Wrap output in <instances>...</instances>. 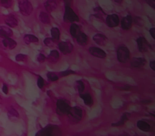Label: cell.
<instances>
[{
	"label": "cell",
	"instance_id": "cell-1",
	"mask_svg": "<svg viewBox=\"0 0 155 136\" xmlns=\"http://www.w3.org/2000/svg\"><path fill=\"white\" fill-rule=\"evenodd\" d=\"M83 109L80 106H74V107H71L68 113L67 114L68 116V121L73 123V124H76V123H79L80 121H81L82 118H83Z\"/></svg>",
	"mask_w": 155,
	"mask_h": 136
},
{
	"label": "cell",
	"instance_id": "cell-2",
	"mask_svg": "<svg viewBox=\"0 0 155 136\" xmlns=\"http://www.w3.org/2000/svg\"><path fill=\"white\" fill-rule=\"evenodd\" d=\"M18 10L21 15L28 17L33 13L34 8L29 0H20L18 2Z\"/></svg>",
	"mask_w": 155,
	"mask_h": 136
},
{
	"label": "cell",
	"instance_id": "cell-3",
	"mask_svg": "<svg viewBox=\"0 0 155 136\" xmlns=\"http://www.w3.org/2000/svg\"><path fill=\"white\" fill-rule=\"evenodd\" d=\"M63 20L65 22H79L80 21V18L78 16V14L68 6L66 5L65 8H64V14H63Z\"/></svg>",
	"mask_w": 155,
	"mask_h": 136
},
{
	"label": "cell",
	"instance_id": "cell-4",
	"mask_svg": "<svg viewBox=\"0 0 155 136\" xmlns=\"http://www.w3.org/2000/svg\"><path fill=\"white\" fill-rule=\"evenodd\" d=\"M71 106L69 102L65 99H58L56 102V111L58 115H67L70 110Z\"/></svg>",
	"mask_w": 155,
	"mask_h": 136
},
{
	"label": "cell",
	"instance_id": "cell-5",
	"mask_svg": "<svg viewBox=\"0 0 155 136\" xmlns=\"http://www.w3.org/2000/svg\"><path fill=\"white\" fill-rule=\"evenodd\" d=\"M130 51L125 46H120L117 49V58L120 63H125L130 58Z\"/></svg>",
	"mask_w": 155,
	"mask_h": 136
},
{
	"label": "cell",
	"instance_id": "cell-6",
	"mask_svg": "<svg viewBox=\"0 0 155 136\" xmlns=\"http://www.w3.org/2000/svg\"><path fill=\"white\" fill-rule=\"evenodd\" d=\"M58 48L59 49V51L64 54V55H68L70 54L73 49H74V47H73V44L70 42V41H60L58 43Z\"/></svg>",
	"mask_w": 155,
	"mask_h": 136
},
{
	"label": "cell",
	"instance_id": "cell-7",
	"mask_svg": "<svg viewBox=\"0 0 155 136\" xmlns=\"http://www.w3.org/2000/svg\"><path fill=\"white\" fill-rule=\"evenodd\" d=\"M54 131H57V132L60 133V130L58 129V126L49 124V125L46 126L45 128H42L40 131H38V132H37V135H52V134H57Z\"/></svg>",
	"mask_w": 155,
	"mask_h": 136
},
{
	"label": "cell",
	"instance_id": "cell-8",
	"mask_svg": "<svg viewBox=\"0 0 155 136\" xmlns=\"http://www.w3.org/2000/svg\"><path fill=\"white\" fill-rule=\"evenodd\" d=\"M106 24L110 28H116L120 24V18L117 14L108 15L106 18Z\"/></svg>",
	"mask_w": 155,
	"mask_h": 136
},
{
	"label": "cell",
	"instance_id": "cell-9",
	"mask_svg": "<svg viewBox=\"0 0 155 136\" xmlns=\"http://www.w3.org/2000/svg\"><path fill=\"white\" fill-rule=\"evenodd\" d=\"M89 52L93 57H96V58H105L106 56H107L106 52L103 49H101V48H98V47H91L89 48Z\"/></svg>",
	"mask_w": 155,
	"mask_h": 136
},
{
	"label": "cell",
	"instance_id": "cell-10",
	"mask_svg": "<svg viewBox=\"0 0 155 136\" xmlns=\"http://www.w3.org/2000/svg\"><path fill=\"white\" fill-rule=\"evenodd\" d=\"M5 23L7 24L8 27L9 28H17L18 26V18L13 15V14H10L8 15V17H6L5 18Z\"/></svg>",
	"mask_w": 155,
	"mask_h": 136
},
{
	"label": "cell",
	"instance_id": "cell-11",
	"mask_svg": "<svg viewBox=\"0 0 155 136\" xmlns=\"http://www.w3.org/2000/svg\"><path fill=\"white\" fill-rule=\"evenodd\" d=\"M13 30L11 28L8 26H0V38H11L13 36Z\"/></svg>",
	"mask_w": 155,
	"mask_h": 136
},
{
	"label": "cell",
	"instance_id": "cell-12",
	"mask_svg": "<svg viewBox=\"0 0 155 136\" xmlns=\"http://www.w3.org/2000/svg\"><path fill=\"white\" fill-rule=\"evenodd\" d=\"M44 8L47 12H54L58 9V3L56 0H47L44 3Z\"/></svg>",
	"mask_w": 155,
	"mask_h": 136
},
{
	"label": "cell",
	"instance_id": "cell-13",
	"mask_svg": "<svg viewBox=\"0 0 155 136\" xmlns=\"http://www.w3.org/2000/svg\"><path fill=\"white\" fill-rule=\"evenodd\" d=\"M2 44L5 48H8V49H14L17 48L18 46V42L16 40H14L12 38H6L2 39Z\"/></svg>",
	"mask_w": 155,
	"mask_h": 136
},
{
	"label": "cell",
	"instance_id": "cell-14",
	"mask_svg": "<svg viewBox=\"0 0 155 136\" xmlns=\"http://www.w3.org/2000/svg\"><path fill=\"white\" fill-rule=\"evenodd\" d=\"M60 58V55H59V51L58 49H53L50 51V53L48 54V56L47 57V60L50 63H56L59 60Z\"/></svg>",
	"mask_w": 155,
	"mask_h": 136
},
{
	"label": "cell",
	"instance_id": "cell-15",
	"mask_svg": "<svg viewBox=\"0 0 155 136\" xmlns=\"http://www.w3.org/2000/svg\"><path fill=\"white\" fill-rule=\"evenodd\" d=\"M93 41L100 45V46H104L106 44V41H107V37L104 35V34H101V33H97L93 36Z\"/></svg>",
	"mask_w": 155,
	"mask_h": 136
},
{
	"label": "cell",
	"instance_id": "cell-16",
	"mask_svg": "<svg viewBox=\"0 0 155 136\" xmlns=\"http://www.w3.org/2000/svg\"><path fill=\"white\" fill-rule=\"evenodd\" d=\"M76 40H77V43L79 44L80 46H86L88 41H89V38L84 32L81 31L79 33V35L76 37Z\"/></svg>",
	"mask_w": 155,
	"mask_h": 136
},
{
	"label": "cell",
	"instance_id": "cell-17",
	"mask_svg": "<svg viewBox=\"0 0 155 136\" xmlns=\"http://www.w3.org/2000/svg\"><path fill=\"white\" fill-rule=\"evenodd\" d=\"M24 42L27 45H30V44H38L39 42L38 38L34 35V34H26L24 36Z\"/></svg>",
	"mask_w": 155,
	"mask_h": 136
},
{
	"label": "cell",
	"instance_id": "cell-18",
	"mask_svg": "<svg viewBox=\"0 0 155 136\" xmlns=\"http://www.w3.org/2000/svg\"><path fill=\"white\" fill-rule=\"evenodd\" d=\"M121 28L122 29L124 30H129L130 28H131V25H132V18L130 16H127L125 18H123L121 19Z\"/></svg>",
	"mask_w": 155,
	"mask_h": 136
},
{
	"label": "cell",
	"instance_id": "cell-19",
	"mask_svg": "<svg viewBox=\"0 0 155 136\" xmlns=\"http://www.w3.org/2000/svg\"><path fill=\"white\" fill-rule=\"evenodd\" d=\"M80 97H81V99H82V101H84L85 105H87L89 107H91L93 105V103H94L93 102V98H92V96L89 92H87V93H81Z\"/></svg>",
	"mask_w": 155,
	"mask_h": 136
},
{
	"label": "cell",
	"instance_id": "cell-20",
	"mask_svg": "<svg viewBox=\"0 0 155 136\" xmlns=\"http://www.w3.org/2000/svg\"><path fill=\"white\" fill-rule=\"evenodd\" d=\"M39 20L44 25H49L51 19H50V16H49L48 12H47V11H41L39 13Z\"/></svg>",
	"mask_w": 155,
	"mask_h": 136
},
{
	"label": "cell",
	"instance_id": "cell-21",
	"mask_svg": "<svg viewBox=\"0 0 155 136\" xmlns=\"http://www.w3.org/2000/svg\"><path fill=\"white\" fill-rule=\"evenodd\" d=\"M81 32V28L78 26L76 23H72L69 27V34L71 35V37L73 38H76V37L79 35V33Z\"/></svg>",
	"mask_w": 155,
	"mask_h": 136
},
{
	"label": "cell",
	"instance_id": "cell-22",
	"mask_svg": "<svg viewBox=\"0 0 155 136\" xmlns=\"http://www.w3.org/2000/svg\"><path fill=\"white\" fill-rule=\"evenodd\" d=\"M137 43H138V48L140 49V51L141 52H146L147 51V48L149 47L147 41L145 40V38H139L137 39Z\"/></svg>",
	"mask_w": 155,
	"mask_h": 136
},
{
	"label": "cell",
	"instance_id": "cell-23",
	"mask_svg": "<svg viewBox=\"0 0 155 136\" xmlns=\"http://www.w3.org/2000/svg\"><path fill=\"white\" fill-rule=\"evenodd\" d=\"M145 63H146V60L142 58H132V60L130 62L131 66L134 68H140L142 65H144Z\"/></svg>",
	"mask_w": 155,
	"mask_h": 136
},
{
	"label": "cell",
	"instance_id": "cell-24",
	"mask_svg": "<svg viewBox=\"0 0 155 136\" xmlns=\"http://www.w3.org/2000/svg\"><path fill=\"white\" fill-rule=\"evenodd\" d=\"M8 116L10 119H12V118H14V119H19V116L20 115H19V113H18V111H17L16 108L10 106V107L8 108Z\"/></svg>",
	"mask_w": 155,
	"mask_h": 136
},
{
	"label": "cell",
	"instance_id": "cell-25",
	"mask_svg": "<svg viewBox=\"0 0 155 136\" xmlns=\"http://www.w3.org/2000/svg\"><path fill=\"white\" fill-rule=\"evenodd\" d=\"M85 87H86V86H85V83H84V81H81V80H79V81H77L75 82V89L77 90L78 92H79V94L84 92Z\"/></svg>",
	"mask_w": 155,
	"mask_h": 136
},
{
	"label": "cell",
	"instance_id": "cell-26",
	"mask_svg": "<svg viewBox=\"0 0 155 136\" xmlns=\"http://www.w3.org/2000/svg\"><path fill=\"white\" fill-rule=\"evenodd\" d=\"M50 35H51V38L54 39V41H58L59 38H60V30L57 27H54L50 29Z\"/></svg>",
	"mask_w": 155,
	"mask_h": 136
},
{
	"label": "cell",
	"instance_id": "cell-27",
	"mask_svg": "<svg viewBox=\"0 0 155 136\" xmlns=\"http://www.w3.org/2000/svg\"><path fill=\"white\" fill-rule=\"evenodd\" d=\"M47 79L50 81V82H56L59 80V76L58 74V72H54V71H48L47 73Z\"/></svg>",
	"mask_w": 155,
	"mask_h": 136
},
{
	"label": "cell",
	"instance_id": "cell-28",
	"mask_svg": "<svg viewBox=\"0 0 155 136\" xmlns=\"http://www.w3.org/2000/svg\"><path fill=\"white\" fill-rule=\"evenodd\" d=\"M129 118H130V113L125 112V113L122 114V116H121V118L120 119V121H117V122H115V123H113L112 126H121V125H123V124L129 120Z\"/></svg>",
	"mask_w": 155,
	"mask_h": 136
},
{
	"label": "cell",
	"instance_id": "cell-29",
	"mask_svg": "<svg viewBox=\"0 0 155 136\" xmlns=\"http://www.w3.org/2000/svg\"><path fill=\"white\" fill-rule=\"evenodd\" d=\"M137 127H138L140 130L143 131H149L150 129V125H149L146 121H139L137 122Z\"/></svg>",
	"mask_w": 155,
	"mask_h": 136
},
{
	"label": "cell",
	"instance_id": "cell-30",
	"mask_svg": "<svg viewBox=\"0 0 155 136\" xmlns=\"http://www.w3.org/2000/svg\"><path fill=\"white\" fill-rule=\"evenodd\" d=\"M14 2L13 0H0V6L5 8H12Z\"/></svg>",
	"mask_w": 155,
	"mask_h": 136
},
{
	"label": "cell",
	"instance_id": "cell-31",
	"mask_svg": "<svg viewBox=\"0 0 155 136\" xmlns=\"http://www.w3.org/2000/svg\"><path fill=\"white\" fill-rule=\"evenodd\" d=\"M16 60L18 61V62H27L28 61V55L26 54H22V53H19V54H17L16 57H15Z\"/></svg>",
	"mask_w": 155,
	"mask_h": 136
},
{
	"label": "cell",
	"instance_id": "cell-32",
	"mask_svg": "<svg viewBox=\"0 0 155 136\" xmlns=\"http://www.w3.org/2000/svg\"><path fill=\"white\" fill-rule=\"evenodd\" d=\"M43 43H44V45H45L46 47H48V48H52V47L54 46V44H55V41H54V39H53L52 38L48 37V38H44Z\"/></svg>",
	"mask_w": 155,
	"mask_h": 136
},
{
	"label": "cell",
	"instance_id": "cell-33",
	"mask_svg": "<svg viewBox=\"0 0 155 136\" xmlns=\"http://www.w3.org/2000/svg\"><path fill=\"white\" fill-rule=\"evenodd\" d=\"M37 85L40 90H43L45 87V80L40 75H38L37 77Z\"/></svg>",
	"mask_w": 155,
	"mask_h": 136
},
{
	"label": "cell",
	"instance_id": "cell-34",
	"mask_svg": "<svg viewBox=\"0 0 155 136\" xmlns=\"http://www.w3.org/2000/svg\"><path fill=\"white\" fill-rule=\"evenodd\" d=\"M58 74L59 79H60L62 77H66V76H68V75H71V74H75V71H72V70H67V71H63L58 72Z\"/></svg>",
	"mask_w": 155,
	"mask_h": 136
},
{
	"label": "cell",
	"instance_id": "cell-35",
	"mask_svg": "<svg viewBox=\"0 0 155 136\" xmlns=\"http://www.w3.org/2000/svg\"><path fill=\"white\" fill-rule=\"evenodd\" d=\"M36 59H37V61H38V63H44L45 61H47V57H46V55H45V54H43V53H39V54H38V55H37Z\"/></svg>",
	"mask_w": 155,
	"mask_h": 136
},
{
	"label": "cell",
	"instance_id": "cell-36",
	"mask_svg": "<svg viewBox=\"0 0 155 136\" xmlns=\"http://www.w3.org/2000/svg\"><path fill=\"white\" fill-rule=\"evenodd\" d=\"M94 11H95V16L96 17H98V18H101L102 16H104L105 14H104V12L101 10V8H100V7H97V8H94Z\"/></svg>",
	"mask_w": 155,
	"mask_h": 136
},
{
	"label": "cell",
	"instance_id": "cell-37",
	"mask_svg": "<svg viewBox=\"0 0 155 136\" xmlns=\"http://www.w3.org/2000/svg\"><path fill=\"white\" fill-rule=\"evenodd\" d=\"M2 91L6 95H8L9 93V87H8V85L7 83H3V85H2Z\"/></svg>",
	"mask_w": 155,
	"mask_h": 136
},
{
	"label": "cell",
	"instance_id": "cell-38",
	"mask_svg": "<svg viewBox=\"0 0 155 136\" xmlns=\"http://www.w3.org/2000/svg\"><path fill=\"white\" fill-rule=\"evenodd\" d=\"M146 3L155 9V0H146Z\"/></svg>",
	"mask_w": 155,
	"mask_h": 136
},
{
	"label": "cell",
	"instance_id": "cell-39",
	"mask_svg": "<svg viewBox=\"0 0 155 136\" xmlns=\"http://www.w3.org/2000/svg\"><path fill=\"white\" fill-rule=\"evenodd\" d=\"M150 33L151 37L155 39V28H151L150 29Z\"/></svg>",
	"mask_w": 155,
	"mask_h": 136
},
{
	"label": "cell",
	"instance_id": "cell-40",
	"mask_svg": "<svg viewBox=\"0 0 155 136\" xmlns=\"http://www.w3.org/2000/svg\"><path fill=\"white\" fill-rule=\"evenodd\" d=\"M150 68L151 69L155 71V60H153V61H150Z\"/></svg>",
	"mask_w": 155,
	"mask_h": 136
},
{
	"label": "cell",
	"instance_id": "cell-41",
	"mask_svg": "<svg viewBox=\"0 0 155 136\" xmlns=\"http://www.w3.org/2000/svg\"><path fill=\"white\" fill-rule=\"evenodd\" d=\"M114 2H116V3H118V4H120V3H122V0H113Z\"/></svg>",
	"mask_w": 155,
	"mask_h": 136
},
{
	"label": "cell",
	"instance_id": "cell-42",
	"mask_svg": "<svg viewBox=\"0 0 155 136\" xmlns=\"http://www.w3.org/2000/svg\"><path fill=\"white\" fill-rule=\"evenodd\" d=\"M48 94H49V97H53V93H51L50 91H48Z\"/></svg>",
	"mask_w": 155,
	"mask_h": 136
},
{
	"label": "cell",
	"instance_id": "cell-43",
	"mask_svg": "<svg viewBox=\"0 0 155 136\" xmlns=\"http://www.w3.org/2000/svg\"><path fill=\"white\" fill-rule=\"evenodd\" d=\"M2 103H3V100H2L1 96H0V104H2Z\"/></svg>",
	"mask_w": 155,
	"mask_h": 136
}]
</instances>
